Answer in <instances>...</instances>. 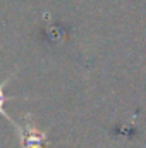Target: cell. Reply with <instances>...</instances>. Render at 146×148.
<instances>
[{
	"label": "cell",
	"mask_w": 146,
	"mask_h": 148,
	"mask_svg": "<svg viewBox=\"0 0 146 148\" xmlns=\"http://www.w3.org/2000/svg\"><path fill=\"white\" fill-rule=\"evenodd\" d=\"M7 81H9V79H5V81L0 84V115H3V117H5L7 121H10V122H14V121L9 117V114L3 110V103H5V91H3V86L7 84Z\"/></svg>",
	"instance_id": "cell-2"
},
{
	"label": "cell",
	"mask_w": 146,
	"mask_h": 148,
	"mask_svg": "<svg viewBox=\"0 0 146 148\" xmlns=\"http://www.w3.org/2000/svg\"><path fill=\"white\" fill-rule=\"evenodd\" d=\"M26 134L24 133H21V136H23V140H24V148H41V141H43V134H40L36 129H35V126L29 122V119H28V124H26Z\"/></svg>",
	"instance_id": "cell-1"
}]
</instances>
